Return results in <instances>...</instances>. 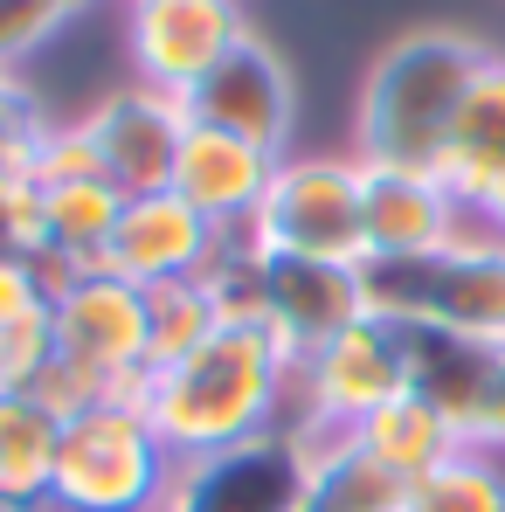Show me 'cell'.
<instances>
[{"label": "cell", "mask_w": 505, "mask_h": 512, "mask_svg": "<svg viewBox=\"0 0 505 512\" xmlns=\"http://www.w3.org/2000/svg\"><path fill=\"white\" fill-rule=\"evenodd\" d=\"M49 132H56V118H49L42 90L0 63V173H35V153L49 146Z\"/></svg>", "instance_id": "obj_24"}, {"label": "cell", "mask_w": 505, "mask_h": 512, "mask_svg": "<svg viewBox=\"0 0 505 512\" xmlns=\"http://www.w3.org/2000/svg\"><path fill=\"white\" fill-rule=\"evenodd\" d=\"M312 506V450L291 429L250 436L215 457L173 464L160 512H305Z\"/></svg>", "instance_id": "obj_9"}, {"label": "cell", "mask_w": 505, "mask_h": 512, "mask_svg": "<svg viewBox=\"0 0 505 512\" xmlns=\"http://www.w3.org/2000/svg\"><path fill=\"white\" fill-rule=\"evenodd\" d=\"M312 450V506L305 512H402L409 485L388 478L374 457L353 450V436L339 429H291Z\"/></svg>", "instance_id": "obj_20"}, {"label": "cell", "mask_w": 505, "mask_h": 512, "mask_svg": "<svg viewBox=\"0 0 505 512\" xmlns=\"http://www.w3.org/2000/svg\"><path fill=\"white\" fill-rule=\"evenodd\" d=\"M346 436H353V450H360V457H374V464H381L388 478H402V485L429 478L443 457H457V450H464V436L443 423L429 402H416L409 388H402L388 409H374L367 423H353Z\"/></svg>", "instance_id": "obj_17"}, {"label": "cell", "mask_w": 505, "mask_h": 512, "mask_svg": "<svg viewBox=\"0 0 505 512\" xmlns=\"http://www.w3.org/2000/svg\"><path fill=\"white\" fill-rule=\"evenodd\" d=\"M35 194H42V256H63L70 270H97L111 229H118L125 194L104 173H90V180H49Z\"/></svg>", "instance_id": "obj_18"}, {"label": "cell", "mask_w": 505, "mask_h": 512, "mask_svg": "<svg viewBox=\"0 0 505 512\" xmlns=\"http://www.w3.org/2000/svg\"><path fill=\"white\" fill-rule=\"evenodd\" d=\"M263 298H270V326L298 353H312L319 340L367 319L360 270L353 263H319V256H263Z\"/></svg>", "instance_id": "obj_15"}, {"label": "cell", "mask_w": 505, "mask_h": 512, "mask_svg": "<svg viewBox=\"0 0 505 512\" xmlns=\"http://www.w3.org/2000/svg\"><path fill=\"white\" fill-rule=\"evenodd\" d=\"M250 7L243 0H125V56H132V84L167 90L187 104V90L201 84L222 56H236L250 42Z\"/></svg>", "instance_id": "obj_8"}, {"label": "cell", "mask_w": 505, "mask_h": 512, "mask_svg": "<svg viewBox=\"0 0 505 512\" xmlns=\"http://www.w3.org/2000/svg\"><path fill=\"white\" fill-rule=\"evenodd\" d=\"M360 215H367V256H429L457 236L464 201L436 167L360 160Z\"/></svg>", "instance_id": "obj_13"}, {"label": "cell", "mask_w": 505, "mask_h": 512, "mask_svg": "<svg viewBox=\"0 0 505 512\" xmlns=\"http://www.w3.org/2000/svg\"><path fill=\"white\" fill-rule=\"evenodd\" d=\"M56 443H63V423L35 395H0V512L49 506Z\"/></svg>", "instance_id": "obj_19"}, {"label": "cell", "mask_w": 505, "mask_h": 512, "mask_svg": "<svg viewBox=\"0 0 505 512\" xmlns=\"http://www.w3.org/2000/svg\"><path fill=\"white\" fill-rule=\"evenodd\" d=\"M90 173H104V160H97V146H90V132H84V118H56V132H49V146L35 153V187H49V180H90Z\"/></svg>", "instance_id": "obj_27"}, {"label": "cell", "mask_w": 505, "mask_h": 512, "mask_svg": "<svg viewBox=\"0 0 505 512\" xmlns=\"http://www.w3.org/2000/svg\"><path fill=\"white\" fill-rule=\"evenodd\" d=\"M402 512H505V457L464 443L457 457H443L429 478L409 485Z\"/></svg>", "instance_id": "obj_23"}, {"label": "cell", "mask_w": 505, "mask_h": 512, "mask_svg": "<svg viewBox=\"0 0 505 512\" xmlns=\"http://www.w3.org/2000/svg\"><path fill=\"white\" fill-rule=\"evenodd\" d=\"M367 319L395 333H464V340L505 346V236H492L471 208L457 236L429 256H367L360 263Z\"/></svg>", "instance_id": "obj_3"}, {"label": "cell", "mask_w": 505, "mask_h": 512, "mask_svg": "<svg viewBox=\"0 0 505 512\" xmlns=\"http://www.w3.org/2000/svg\"><path fill=\"white\" fill-rule=\"evenodd\" d=\"M270 173H277V153H263L236 132H215V125H187L180 160H173V194L215 229H250V215L270 194Z\"/></svg>", "instance_id": "obj_14"}, {"label": "cell", "mask_w": 505, "mask_h": 512, "mask_svg": "<svg viewBox=\"0 0 505 512\" xmlns=\"http://www.w3.org/2000/svg\"><path fill=\"white\" fill-rule=\"evenodd\" d=\"M492 167H505V56H485V70L471 77L457 118H450V146H443V167L436 173L464 201V187L485 180Z\"/></svg>", "instance_id": "obj_21"}, {"label": "cell", "mask_w": 505, "mask_h": 512, "mask_svg": "<svg viewBox=\"0 0 505 512\" xmlns=\"http://www.w3.org/2000/svg\"><path fill=\"white\" fill-rule=\"evenodd\" d=\"M173 485V450L139 402H97L63 423L49 512H160Z\"/></svg>", "instance_id": "obj_4"}, {"label": "cell", "mask_w": 505, "mask_h": 512, "mask_svg": "<svg viewBox=\"0 0 505 512\" xmlns=\"http://www.w3.org/2000/svg\"><path fill=\"white\" fill-rule=\"evenodd\" d=\"M243 243L256 256H319V263H367V215H360V153H284L270 194L250 215Z\"/></svg>", "instance_id": "obj_5"}, {"label": "cell", "mask_w": 505, "mask_h": 512, "mask_svg": "<svg viewBox=\"0 0 505 512\" xmlns=\"http://www.w3.org/2000/svg\"><path fill=\"white\" fill-rule=\"evenodd\" d=\"M464 208H471L492 236H505V167H492L485 180H471V187H464Z\"/></svg>", "instance_id": "obj_30"}, {"label": "cell", "mask_w": 505, "mask_h": 512, "mask_svg": "<svg viewBox=\"0 0 505 512\" xmlns=\"http://www.w3.org/2000/svg\"><path fill=\"white\" fill-rule=\"evenodd\" d=\"M402 388H409L402 381V333L381 326V319H353L346 333L319 340L312 353H298L284 429H339L346 436L374 409H388Z\"/></svg>", "instance_id": "obj_6"}, {"label": "cell", "mask_w": 505, "mask_h": 512, "mask_svg": "<svg viewBox=\"0 0 505 512\" xmlns=\"http://www.w3.org/2000/svg\"><path fill=\"white\" fill-rule=\"evenodd\" d=\"M215 250H222V229L208 215H194L173 187H160V194H132L118 208V229L104 243V270L153 291V284H173V277H201Z\"/></svg>", "instance_id": "obj_12"}, {"label": "cell", "mask_w": 505, "mask_h": 512, "mask_svg": "<svg viewBox=\"0 0 505 512\" xmlns=\"http://www.w3.org/2000/svg\"><path fill=\"white\" fill-rule=\"evenodd\" d=\"M187 118L215 125V132H236V139H250V146L284 160V139L298 125V77H291L284 49L250 35L236 56H222L201 84L187 90Z\"/></svg>", "instance_id": "obj_10"}, {"label": "cell", "mask_w": 505, "mask_h": 512, "mask_svg": "<svg viewBox=\"0 0 505 512\" xmlns=\"http://www.w3.org/2000/svg\"><path fill=\"white\" fill-rule=\"evenodd\" d=\"M492 49H478L457 28H409L395 35L367 77H360V160L381 167H443L450 146V118L464 104L471 77L485 70Z\"/></svg>", "instance_id": "obj_2"}, {"label": "cell", "mask_w": 505, "mask_h": 512, "mask_svg": "<svg viewBox=\"0 0 505 512\" xmlns=\"http://www.w3.org/2000/svg\"><path fill=\"white\" fill-rule=\"evenodd\" d=\"M77 7H90V0H0V63L14 70L21 56H35Z\"/></svg>", "instance_id": "obj_25"}, {"label": "cell", "mask_w": 505, "mask_h": 512, "mask_svg": "<svg viewBox=\"0 0 505 512\" xmlns=\"http://www.w3.org/2000/svg\"><path fill=\"white\" fill-rule=\"evenodd\" d=\"M35 312H49V284H42L35 256L0 263V326H21V319H35Z\"/></svg>", "instance_id": "obj_28"}, {"label": "cell", "mask_w": 505, "mask_h": 512, "mask_svg": "<svg viewBox=\"0 0 505 512\" xmlns=\"http://www.w3.org/2000/svg\"><path fill=\"white\" fill-rule=\"evenodd\" d=\"M215 333H222V319H215V298H208L201 277H173V284L146 291V374L187 360L194 346H208Z\"/></svg>", "instance_id": "obj_22"}, {"label": "cell", "mask_w": 505, "mask_h": 512, "mask_svg": "<svg viewBox=\"0 0 505 512\" xmlns=\"http://www.w3.org/2000/svg\"><path fill=\"white\" fill-rule=\"evenodd\" d=\"M42 256V194L28 173H0V263Z\"/></svg>", "instance_id": "obj_26"}, {"label": "cell", "mask_w": 505, "mask_h": 512, "mask_svg": "<svg viewBox=\"0 0 505 512\" xmlns=\"http://www.w3.org/2000/svg\"><path fill=\"white\" fill-rule=\"evenodd\" d=\"M187 104L167 90L146 84H118L104 104L84 111V132L104 160V180L132 201V194H160L173 187V160H180V139H187Z\"/></svg>", "instance_id": "obj_11"}, {"label": "cell", "mask_w": 505, "mask_h": 512, "mask_svg": "<svg viewBox=\"0 0 505 512\" xmlns=\"http://www.w3.org/2000/svg\"><path fill=\"white\" fill-rule=\"evenodd\" d=\"M291 374H298V346L284 333L222 326L187 360L146 374L139 409H146V423L160 429V443L173 450V464H187V457H215V450H236L250 436L284 429V416H291Z\"/></svg>", "instance_id": "obj_1"}, {"label": "cell", "mask_w": 505, "mask_h": 512, "mask_svg": "<svg viewBox=\"0 0 505 512\" xmlns=\"http://www.w3.org/2000/svg\"><path fill=\"white\" fill-rule=\"evenodd\" d=\"M35 512H49V506H35Z\"/></svg>", "instance_id": "obj_31"}, {"label": "cell", "mask_w": 505, "mask_h": 512, "mask_svg": "<svg viewBox=\"0 0 505 512\" xmlns=\"http://www.w3.org/2000/svg\"><path fill=\"white\" fill-rule=\"evenodd\" d=\"M49 326H56V360L97 374L118 402H139L146 395V291L111 277L104 263L77 270L56 305H49Z\"/></svg>", "instance_id": "obj_7"}, {"label": "cell", "mask_w": 505, "mask_h": 512, "mask_svg": "<svg viewBox=\"0 0 505 512\" xmlns=\"http://www.w3.org/2000/svg\"><path fill=\"white\" fill-rule=\"evenodd\" d=\"M492 367H499V346H485V340L429 333V326L402 333V381H409V395L429 402L464 443H471L478 402H485V388H492Z\"/></svg>", "instance_id": "obj_16"}, {"label": "cell", "mask_w": 505, "mask_h": 512, "mask_svg": "<svg viewBox=\"0 0 505 512\" xmlns=\"http://www.w3.org/2000/svg\"><path fill=\"white\" fill-rule=\"evenodd\" d=\"M471 450L505 457V346H499V367H492V388L478 402V423H471Z\"/></svg>", "instance_id": "obj_29"}]
</instances>
